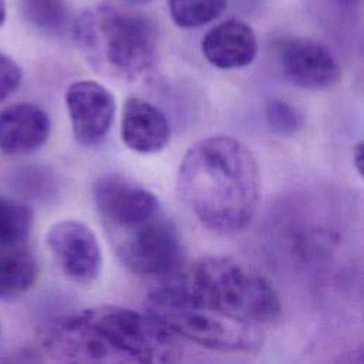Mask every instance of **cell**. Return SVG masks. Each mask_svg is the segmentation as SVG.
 Listing matches in <instances>:
<instances>
[{
  "instance_id": "2",
  "label": "cell",
  "mask_w": 364,
  "mask_h": 364,
  "mask_svg": "<svg viewBox=\"0 0 364 364\" xmlns=\"http://www.w3.org/2000/svg\"><path fill=\"white\" fill-rule=\"evenodd\" d=\"M166 296L247 323H269L282 304L270 282L239 260L209 256L175 272L159 287Z\"/></svg>"
},
{
  "instance_id": "13",
  "label": "cell",
  "mask_w": 364,
  "mask_h": 364,
  "mask_svg": "<svg viewBox=\"0 0 364 364\" xmlns=\"http://www.w3.org/2000/svg\"><path fill=\"white\" fill-rule=\"evenodd\" d=\"M169 136V122L162 109L139 97H129L124 102L121 138L131 151L159 152L168 145Z\"/></svg>"
},
{
  "instance_id": "14",
  "label": "cell",
  "mask_w": 364,
  "mask_h": 364,
  "mask_svg": "<svg viewBox=\"0 0 364 364\" xmlns=\"http://www.w3.org/2000/svg\"><path fill=\"white\" fill-rule=\"evenodd\" d=\"M200 47L205 58L222 70L252 64L259 48L253 28L240 20H226L210 28Z\"/></svg>"
},
{
  "instance_id": "3",
  "label": "cell",
  "mask_w": 364,
  "mask_h": 364,
  "mask_svg": "<svg viewBox=\"0 0 364 364\" xmlns=\"http://www.w3.org/2000/svg\"><path fill=\"white\" fill-rule=\"evenodd\" d=\"M73 34L87 64L109 80L141 81L156 67V27L135 11L112 4L90 7L75 18Z\"/></svg>"
},
{
  "instance_id": "24",
  "label": "cell",
  "mask_w": 364,
  "mask_h": 364,
  "mask_svg": "<svg viewBox=\"0 0 364 364\" xmlns=\"http://www.w3.org/2000/svg\"><path fill=\"white\" fill-rule=\"evenodd\" d=\"M7 17V7H6V0H0V26L6 21Z\"/></svg>"
},
{
  "instance_id": "7",
  "label": "cell",
  "mask_w": 364,
  "mask_h": 364,
  "mask_svg": "<svg viewBox=\"0 0 364 364\" xmlns=\"http://www.w3.org/2000/svg\"><path fill=\"white\" fill-rule=\"evenodd\" d=\"M37 338L41 350L57 364H138L82 311L50 318L40 327Z\"/></svg>"
},
{
  "instance_id": "25",
  "label": "cell",
  "mask_w": 364,
  "mask_h": 364,
  "mask_svg": "<svg viewBox=\"0 0 364 364\" xmlns=\"http://www.w3.org/2000/svg\"><path fill=\"white\" fill-rule=\"evenodd\" d=\"M125 1H129L134 4H146V3H151L152 0H125Z\"/></svg>"
},
{
  "instance_id": "4",
  "label": "cell",
  "mask_w": 364,
  "mask_h": 364,
  "mask_svg": "<svg viewBox=\"0 0 364 364\" xmlns=\"http://www.w3.org/2000/svg\"><path fill=\"white\" fill-rule=\"evenodd\" d=\"M145 313L164 324L176 337L222 353H250L263 343L257 324L175 300L159 289L145 300Z\"/></svg>"
},
{
  "instance_id": "17",
  "label": "cell",
  "mask_w": 364,
  "mask_h": 364,
  "mask_svg": "<svg viewBox=\"0 0 364 364\" xmlns=\"http://www.w3.org/2000/svg\"><path fill=\"white\" fill-rule=\"evenodd\" d=\"M33 220V210L27 205L0 195V246L23 245Z\"/></svg>"
},
{
  "instance_id": "5",
  "label": "cell",
  "mask_w": 364,
  "mask_h": 364,
  "mask_svg": "<svg viewBox=\"0 0 364 364\" xmlns=\"http://www.w3.org/2000/svg\"><path fill=\"white\" fill-rule=\"evenodd\" d=\"M82 313L138 364H178L182 360L178 337L148 313L119 306H97Z\"/></svg>"
},
{
  "instance_id": "8",
  "label": "cell",
  "mask_w": 364,
  "mask_h": 364,
  "mask_svg": "<svg viewBox=\"0 0 364 364\" xmlns=\"http://www.w3.org/2000/svg\"><path fill=\"white\" fill-rule=\"evenodd\" d=\"M92 198L109 230L142 223L159 213L156 196L122 175H102L92 185Z\"/></svg>"
},
{
  "instance_id": "21",
  "label": "cell",
  "mask_w": 364,
  "mask_h": 364,
  "mask_svg": "<svg viewBox=\"0 0 364 364\" xmlns=\"http://www.w3.org/2000/svg\"><path fill=\"white\" fill-rule=\"evenodd\" d=\"M0 364H46L41 353L33 347H23L7 355Z\"/></svg>"
},
{
  "instance_id": "16",
  "label": "cell",
  "mask_w": 364,
  "mask_h": 364,
  "mask_svg": "<svg viewBox=\"0 0 364 364\" xmlns=\"http://www.w3.org/2000/svg\"><path fill=\"white\" fill-rule=\"evenodd\" d=\"M23 18L34 28L58 36L65 31L70 10L65 0H18Z\"/></svg>"
},
{
  "instance_id": "20",
  "label": "cell",
  "mask_w": 364,
  "mask_h": 364,
  "mask_svg": "<svg viewBox=\"0 0 364 364\" xmlns=\"http://www.w3.org/2000/svg\"><path fill=\"white\" fill-rule=\"evenodd\" d=\"M23 80L20 65L7 54L0 51V102L14 94Z\"/></svg>"
},
{
  "instance_id": "9",
  "label": "cell",
  "mask_w": 364,
  "mask_h": 364,
  "mask_svg": "<svg viewBox=\"0 0 364 364\" xmlns=\"http://www.w3.org/2000/svg\"><path fill=\"white\" fill-rule=\"evenodd\" d=\"M46 243L63 273L77 283H91L100 274L102 256L95 233L85 223L64 219L50 226Z\"/></svg>"
},
{
  "instance_id": "26",
  "label": "cell",
  "mask_w": 364,
  "mask_h": 364,
  "mask_svg": "<svg viewBox=\"0 0 364 364\" xmlns=\"http://www.w3.org/2000/svg\"><path fill=\"white\" fill-rule=\"evenodd\" d=\"M338 1H343V3H355L357 0H338Z\"/></svg>"
},
{
  "instance_id": "22",
  "label": "cell",
  "mask_w": 364,
  "mask_h": 364,
  "mask_svg": "<svg viewBox=\"0 0 364 364\" xmlns=\"http://www.w3.org/2000/svg\"><path fill=\"white\" fill-rule=\"evenodd\" d=\"M333 364H364L363 348L357 347V348L343 353Z\"/></svg>"
},
{
  "instance_id": "1",
  "label": "cell",
  "mask_w": 364,
  "mask_h": 364,
  "mask_svg": "<svg viewBox=\"0 0 364 364\" xmlns=\"http://www.w3.org/2000/svg\"><path fill=\"white\" fill-rule=\"evenodd\" d=\"M176 191L192 215L209 230L232 235L253 219L260 173L253 154L232 136H209L183 155Z\"/></svg>"
},
{
  "instance_id": "10",
  "label": "cell",
  "mask_w": 364,
  "mask_h": 364,
  "mask_svg": "<svg viewBox=\"0 0 364 364\" xmlns=\"http://www.w3.org/2000/svg\"><path fill=\"white\" fill-rule=\"evenodd\" d=\"M64 100L75 141L82 146L100 144L115 115L112 94L98 81L80 80L68 85Z\"/></svg>"
},
{
  "instance_id": "6",
  "label": "cell",
  "mask_w": 364,
  "mask_h": 364,
  "mask_svg": "<svg viewBox=\"0 0 364 364\" xmlns=\"http://www.w3.org/2000/svg\"><path fill=\"white\" fill-rule=\"evenodd\" d=\"M121 263L135 274L171 276L182 264V242L173 222L154 218L124 229L109 230Z\"/></svg>"
},
{
  "instance_id": "15",
  "label": "cell",
  "mask_w": 364,
  "mask_h": 364,
  "mask_svg": "<svg viewBox=\"0 0 364 364\" xmlns=\"http://www.w3.org/2000/svg\"><path fill=\"white\" fill-rule=\"evenodd\" d=\"M38 263L24 245L0 246V299L28 291L38 277Z\"/></svg>"
},
{
  "instance_id": "23",
  "label": "cell",
  "mask_w": 364,
  "mask_h": 364,
  "mask_svg": "<svg viewBox=\"0 0 364 364\" xmlns=\"http://www.w3.org/2000/svg\"><path fill=\"white\" fill-rule=\"evenodd\" d=\"M354 162L358 173L361 175V171H363V144L361 142H358L354 148Z\"/></svg>"
},
{
  "instance_id": "11",
  "label": "cell",
  "mask_w": 364,
  "mask_h": 364,
  "mask_svg": "<svg viewBox=\"0 0 364 364\" xmlns=\"http://www.w3.org/2000/svg\"><path fill=\"white\" fill-rule=\"evenodd\" d=\"M276 51L282 73L300 88L326 90L341 77L337 60L314 40L286 38L277 44Z\"/></svg>"
},
{
  "instance_id": "18",
  "label": "cell",
  "mask_w": 364,
  "mask_h": 364,
  "mask_svg": "<svg viewBox=\"0 0 364 364\" xmlns=\"http://www.w3.org/2000/svg\"><path fill=\"white\" fill-rule=\"evenodd\" d=\"M226 4L228 0H168V10L178 27L196 28L216 20Z\"/></svg>"
},
{
  "instance_id": "19",
  "label": "cell",
  "mask_w": 364,
  "mask_h": 364,
  "mask_svg": "<svg viewBox=\"0 0 364 364\" xmlns=\"http://www.w3.org/2000/svg\"><path fill=\"white\" fill-rule=\"evenodd\" d=\"M266 119L270 129L282 136L296 134L303 125L301 112L282 100H270L266 107Z\"/></svg>"
},
{
  "instance_id": "12",
  "label": "cell",
  "mask_w": 364,
  "mask_h": 364,
  "mask_svg": "<svg viewBox=\"0 0 364 364\" xmlns=\"http://www.w3.org/2000/svg\"><path fill=\"white\" fill-rule=\"evenodd\" d=\"M51 131L47 112L31 102H17L0 111V151L26 155L41 148Z\"/></svg>"
}]
</instances>
